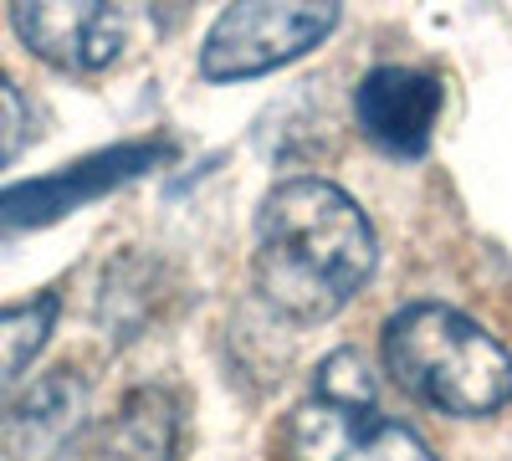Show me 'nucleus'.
<instances>
[{"instance_id": "nucleus-1", "label": "nucleus", "mask_w": 512, "mask_h": 461, "mask_svg": "<svg viewBox=\"0 0 512 461\" xmlns=\"http://www.w3.org/2000/svg\"><path fill=\"white\" fill-rule=\"evenodd\" d=\"M379 267V241L349 190L328 180H282L251 236V282L292 323H323L359 298Z\"/></svg>"}, {"instance_id": "nucleus-2", "label": "nucleus", "mask_w": 512, "mask_h": 461, "mask_svg": "<svg viewBox=\"0 0 512 461\" xmlns=\"http://www.w3.org/2000/svg\"><path fill=\"white\" fill-rule=\"evenodd\" d=\"M390 380L441 415L482 421L512 400V354L502 339L446 303H410L384 323L379 339Z\"/></svg>"}, {"instance_id": "nucleus-3", "label": "nucleus", "mask_w": 512, "mask_h": 461, "mask_svg": "<svg viewBox=\"0 0 512 461\" xmlns=\"http://www.w3.org/2000/svg\"><path fill=\"white\" fill-rule=\"evenodd\" d=\"M287 461H436L420 431L379 415L369 364L344 349L323 359L318 385L287 415Z\"/></svg>"}, {"instance_id": "nucleus-4", "label": "nucleus", "mask_w": 512, "mask_h": 461, "mask_svg": "<svg viewBox=\"0 0 512 461\" xmlns=\"http://www.w3.org/2000/svg\"><path fill=\"white\" fill-rule=\"evenodd\" d=\"M338 26V6L328 0H241L226 6L210 26L205 47H200V72L210 82H241V77H262L272 67H287L297 57H308L318 41Z\"/></svg>"}, {"instance_id": "nucleus-5", "label": "nucleus", "mask_w": 512, "mask_h": 461, "mask_svg": "<svg viewBox=\"0 0 512 461\" xmlns=\"http://www.w3.org/2000/svg\"><path fill=\"white\" fill-rule=\"evenodd\" d=\"M21 47L62 72H103L134 41L139 11L108 0H21L11 6Z\"/></svg>"}, {"instance_id": "nucleus-6", "label": "nucleus", "mask_w": 512, "mask_h": 461, "mask_svg": "<svg viewBox=\"0 0 512 461\" xmlns=\"http://www.w3.org/2000/svg\"><path fill=\"white\" fill-rule=\"evenodd\" d=\"M180 456V400L164 385L128 390L108 415L82 421L47 461H175Z\"/></svg>"}, {"instance_id": "nucleus-7", "label": "nucleus", "mask_w": 512, "mask_h": 461, "mask_svg": "<svg viewBox=\"0 0 512 461\" xmlns=\"http://www.w3.org/2000/svg\"><path fill=\"white\" fill-rule=\"evenodd\" d=\"M441 108H446V88L425 67H374L354 93V118L364 139L400 159L431 149Z\"/></svg>"}, {"instance_id": "nucleus-8", "label": "nucleus", "mask_w": 512, "mask_h": 461, "mask_svg": "<svg viewBox=\"0 0 512 461\" xmlns=\"http://www.w3.org/2000/svg\"><path fill=\"white\" fill-rule=\"evenodd\" d=\"M57 292H36V298L6 303L0 308V415H6L26 385V369L41 359L52 328H57Z\"/></svg>"}, {"instance_id": "nucleus-9", "label": "nucleus", "mask_w": 512, "mask_h": 461, "mask_svg": "<svg viewBox=\"0 0 512 461\" xmlns=\"http://www.w3.org/2000/svg\"><path fill=\"white\" fill-rule=\"evenodd\" d=\"M77 405H82V390H77V380H72V369H57L47 385L26 390L6 415L16 421L21 436H41V431H52V426H62V436H72V431L82 426V421H72Z\"/></svg>"}, {"instance_id": "nucleus-10", "label": "nucleus", "mask_w": 512, "mask_h": 461, "mask_svg": "<svg viewBox=\"0 0 512 461\" xmlns=\"http://www.w3.org/2000/svg\"><path fill=\"white\" fill-rule=\"evenodd\" d=\"M26 144H31V103L16 82L0 72V170L16 164Z\"/></svg>"}]
</instances>
